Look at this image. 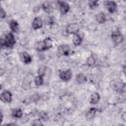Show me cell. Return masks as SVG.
<instances>
[{"mask_svg":"<svg viewBox=\"0 0 126 126\" xmlns=\"http://www.w3.org/2000/svg\"><path fill=\"white\" fill-rule=\"evenodd\" d=\"M16 40L14 35L12 32H8L4 36L0 38L1 47L12 48L16 44Z\"/></svg>","mask_w":126,"mask_h":126,"instance_id":"obj_1","label":"cell"},{"mask_svg":"<svg viewBox=\"0 0 126 126\" xmlns=\"http://www.w3.org/2000/svg\"><path fill=\"white\" fill-rule=\"evenodd\" d=\"M52 47V40L50 37L45 38L43 40L37 43L36 49L38 51H43L49 49Z\"/></svg>","mask_w":126,"mask_h":126,"instance_id":"obj_2","label":"cell"},{"mask_svg":"<svg viewBox=\"0 0 126 126\" xmlns=\"http://www.w3.org/2000/svg\"><path fill=\"white\" fill-rule=\"evenodd\" d=\"M70 51L69 46L67 44H62L58 47L57 50V55L59 57L65 56H67L69 55Z\"/></svg>","mask_w":126,"mask_h":126,"instance_id":"obj_3","label":"cell"},{"mask_svg":"<svg viewBox=\"0 0 126 126\" xmlns=\"http://www.w3.org/2000/svg\"><path fill=\"white\" fill-rule=\"evenodd\" d=\"M0 100L4 103H10L12 100V94L8 90H4L1 93Z\"/></svg>","mask_w":126,"mask_h":126,"instance_id":"obj_4","label":"cell"},{"mask_svg":"<svg viewBox=\"0 0 126 126\" xmlns=\"http://www.w3.org/2000/svg\"><path fill=\"white\" fill-rule=\"evenodd\" d=\"M111 38L113 41L117 44L122 43L124 40V36L121 32L118 31L116 30L114 31L111 34Z\"/></svg>","mask_w":126,"mask_h":126,"instance_id":"obj_5","label":"cell"},{"mask_svg":"<svg viewBox=\"0 0 126 126\" xmlns=\"http://www.w3.org/2000/svg\"><path fill=\"white\" fill-rule=\"evenodd\" d=\"M79 31V26L77 23H71L69 24L66 29V32L68 34H76Z\"/></svg>","mask_w":126,"mask_h":126,"instance_id":"obj_6","label":"cell"},{"mask_svg":"<svg viewBox=\"0 0 126 126\" xmlns=\"http://www.w3.org/2000/svg\"><path fill=\"white\" fill-rule=\"evenodd\" d=\"M72 73L70 69H67L64 71H62L60 73L59 77L60 79L63 81H68L72 78Z\"/></svg>","mask_w":126,"mask_h":126,"instance_id":"obj_7","label":"cell"},{"mask_svg":"<svg viewBox=\"0 0 126 126\" xmlns=\"http://www.w3.org/2000/svg\"><path fill=\"white\" fill-rule=\"evenodd\" d=\"M58 2L60 5V9L61 13L63 15L66 14L70 9L69 4L64 1H58Z\"/></svg>","mask_w":126,"mask_h":126,"instance_id":"obj_8","label":"cell"},{"mask_svg":"<svg viewBox=\"0 0 126 126\" xmlns=\"http://www.w3.org/2000/svg\"><path fill=\"white\" fill-rule=\"evenodd\" d=\"M111 87L115 91H118L123 89V82L118 79L113 80L110 83Z\"/></svg>","mask_w":126,"mask_h":126,"instance_id":"obj_9","label":"cell"},{"mask_svg":"<svg viewBox=\"0 0 126 126\" xmlns=\"http://www.w3.org/2000/svg\"><path fill=\"white\" fill-rule=\"evenodd\" d=\"M43 25L42 19L39 17H36L34 18L32 23V27L34 30L40 29Z\"/></svg>","mask_w":126,"mask_h":126,"instance_id":"obj_10","label":"cell"},{"mask_svg":"<svg viewBox=\"0 0 126 126\" xmlns=\"http://www.w3.org/2000/svg\"><path fill=\"white\" fill-rule=\"evenodd\" d=\"M106 7L107 8L108 11L111 13H114L117 9V4L116 2L114 1H105Z\"/></svg>","mask_w":126,"mask_h":126,"instance_id":"obj_11","label":"cell"},{"mask_svg":"<svg viewBox=\"0 0 126 126\" xmlns=\"http://www.w3.org/2000/svg\"><path fill=\"white\" fill-rule=\"evenodd\" d=\"M100 98L99 94L97 92H94L91 94L90 103L92 104H95L99 102Z\"/></svg>","mask_w":126,"mask_h":126,"instance_id":"obj_12","label":"cell"},{"mask_svg":"<svg viewBox=\"0 0 126 126\" xmlns=\"http://www.w3.org/2000/svg\"><path fill=\"white\" fill-rule=\"evenodd\" d=\"M21 59L23 62L25 64L30 63L32 61V58L31 56L26 52H24L22 54Z\"/></svg>","mask_w":126,"mask_h":126,"instance_id":"obj_13","label":"cell"},{"mask_svg":"<svg viewBox=\"0 0 126 126\" xmlns=\"http://www.w3.org/2000/svg\"><path fill=\"white\" fill-rule=\"evenodd\" d=\"M87 78L86 75L83 73H79L76 77V81L78 84H83L87 82Z\"/></svg>","mask_w":126,"mask_h":126,"instance_id":"obj_14","label":"cell"},{"mask_svg":"<svg viewBox=\"0 0 126 126\" xmlns=\"http://www.w3.org/2000/svg\"><path fill=\"white\" fill-rule=\"evenodd\" d=\"M72 42L74 45L79 46L82 42V38L77 33L74 34H73V36Z\"/></svg>","mask_w":126,"mask_h":126,"instance_id":"obj_15","label":"cell"},{"mask_svg":"<svg viewBox=\"0 0 126 126\" xmlns=\"http://www.w3.org/2000/svg\"><path fill=\"white\" fill-rule=\"evenodd\" d=\"M9 27L12 32H17L19 30V24L15 20H12L9 23Z\"/></svg>","mask_w":126,"mask_h":126,"instance_id":"obj_16","label":"cell"},{"mask_svg":"<svg viewBox=\"0 0 126 126\" xmlns=\"http://www.w3.org/2000/svg\"><path fill=\"white\" fill-rule=\"evenodd\" d=\"M95 19L99 24H102L104 23L106 20V16L104 13L101 12L97 14L95 16Z\"/></svg>","mask_w":126,"mask_h":126,"instance_id":"obj_17","label":"cell"},{"mask_svg":"<svg viewBox=\"0 0 126 126\" xmlns=\"http://www.w3.org/2000/svg\"><path fill=\"white\" fill-rule=\"evenodd\" d=\"M23 112L20 108H15L13 110L12 115L13 117L17 118H21L23 116Z\"/></svg>","mask_w":126,"mask_h":126,"instance_id":"obj_18","label":"cell"},{"mask_svg":"<svg viewBox=\"0 0 126 126\" xmlns=\"http://www.w3.org/2000/svg\"><path fill=\"white\" fill-rule=\"evenodd\" d=\"M43 9L47 13H50L52 11V5L51 3L48 1H46L42 4Z\"/></svg>","mask_w":126,"mask_h":126,"instance_id":"obj_19","label":"cell"},{"mask_svg":"<svg viewBox=\"0 0 126 126\" xmlns=\"http://www.w3.org/2000/svg\"><path fill=\"white\" fill-rule=\"evenodd\" d=\"M96 109L94 107L91 108L86 113V117L88 119L93 118L95 115Z\"/></svg>","mask_w":126,"mask_h":126,"instance_id":"obj_20","label":"cell"},{"mask_svg":"<svg viewBox=\"0 0 126 126\" xmlns=\"http://www.w3.org/2000/svg\"><path fill=\"white\" fill-rule=\"evenodd\" d=\"M43 77L38 75L37 76H36L34 79V82L36 86H41L43 84Z\"/></svg>","mask_w":126,"mask_h":126,"instance_id":"obj_21","label":"cell"},{"mask_svg":"<svg viewBox=\"0 0 126 126\" xmlns=\"http://www.w3.org/2000/svg\"><path fill=\"white\" fill-rule=\"evenodd\" d=\"M95 63V58L93 55H91L87 59V63L88 66H91L94 65Z\"/></svg>","mask_w":126,"mask_h":126,"instance_id":"obj_22","label":"cell"},{"mask_svg":"<svg viewBox=\"0 0 126 126\" xmlns=\"http://www.w3.org/2000/svg\"><path fill=\"white\" fill-rule=\"evenodd\" d=\"M89 6L91 9H94L97 7L98 5V0H90L88 3Z\"/></svg>","mask_w":126,"mask_h":126,"instance_id":"obj_23","label":"cell"},{"mask_svg":"<svg viewBox=\"0 0 126 126\" xmlns=\"http://www.w3.org/2000/svg\"><path fill=\"white\" fill-rule=\"evenodd\" d=\"M46 69H47V67L45 66L42 65V66H40L38 70V75L43 77L45 74V73L46 71Z\"/></svg>","mask_w":126,"mask_h":126,"instance_id":"obj_24","label":"cell"},{"mask_svg":"<svg viewBox=\"0 0 126 126\" xmlns=\"http://www.w3.org/2000/svg\"><path fill=\"white\" fill-rule=\"evenodd\" d=\"M40 116L41 119H42L44 121H46V120H48V119L47 114L45 112H41L40 114Z\"/></svg>","mask_w":126,"mask_h":126,"instance_id":"obj_25","label":"cell"},{"mask_svg":"<svg viewBox=\"0 0 126 126\" xmlns=\"http://www.w3.org/2000/svg\"><path fill=\"white\" fill-rule=\"evenodd\" d=\"M6 16V13L5 10L2 8H0V18L1 19H4Z\"/></svg>","mask_w":126,"mask_h":126,"instance_id":"obj_26","label":"cell"},{"mask_svg":"<svg viewBox=\"0 0 126 126\" xmlns=\"http://www.w3.org/2000/svg\"><path fill=\"white\" fill-rule=\"evenodd\" d=\"M33 124L32 125L33 126H40V125H43L41 123V121L39 120V119H36L35 120H34V121L33 122Z\"/></svg>","mask_w":126,"mask_h":126,"instance_id":"obj_27","label":"cell"},{"mask_svg":"<svg viewBox=\"0 0 126 126\" xmlns=\"http://www.w3.org/2000/svg\"><path fill=\"white\" fill-rule=\"evenodd\" d=\"M2 118H3L2 113V112L1 111V112H0V122H1V123L2 121Z\"/></svg>","mask_w":126,"mask_h":126,"instance_id":"obj_28","label":"cell"}]
</instances>
